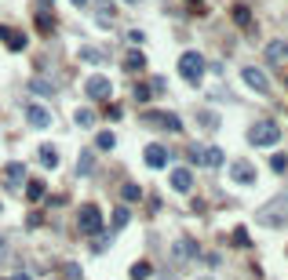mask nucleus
I'll return each instance as SVG.
<instances>
[{
	"label": "nucleus",
	"instance_id": "f257e3e1",
	"mask_svg": "<svg viewBox=\"0 0 288 280\" xmlns=\"http://www.w3.org/2000/svg\"><path fill=\"white\" fill-rule=\"evenodd\" d=\"M255 222L266 226V229H277L288 222V197H274L270 204H263L259 211H255Z\"/></svg>",
	"mask_w": 288,
	"mask_h": 280
},
{
	"label": "nucleus",
	"instance_id": "f03ea898",
	"mask_svg": "<svg viewBox=\"0 0 288 280\" xmlns=\"http://www.w3.org/2000/svg\"><path fill=\"white\" fill-rule=\"evenodd\" d=\"M277 138H281L277 120H255V128L248 131V142L252 146H277Z\"/></svg>",
	"mask_w": 288,
	"mask_h": 280
},
{
	"label": "nucleus",
	"instance_id": "7ed1b4c3",
	"mask_svg": "<svg viewBox=\"0 0 288 280\" xmlns=\"http://www.w3.org/2000/svg\"><path fill=\"white\" fill-rule=\"evenodd\" d=\"M179 73H183L186 84H201V76H204V58L197 55V51H183V58H179Z\"/></svg>",
	"mask_w": 288,
	"mask_h": 280
},
{
	"label": "nucleus",
	"instance_id": "20e7f679",
	"mask_svg": "<svg viewBox=\"0 0 288 280\" xmlns=\"http://www.w3.org/2000/svg\"><path fill=\"white\" fill-rule=\"evenodd\" d=\"M77 226H81V233L95 237V233L102 229V211H99L95 204H84V208H81V215H77Z\"/></svg>",
	"mask_w": 288,
	"mask_h": 280
},
{
	"label": "nucleus",
	"instance_id": "39448f33",
	"mask_svg": "<svg viewBox=\"0 0 288 280\" xmlns=\"http://www.w3.org/2000/svg\"><path fill=\"white\" fill-rule=\"evenodd\" d=\"M190 157H193V164H204V167H223V160H226L219 146H193Z\"/></svg>",
	"mask_w": 288,
	"mask_h": 280
},
{
	"label": "nucleus",
	"instance_id": "423d86ee",
	"mask_svg": "<svg viewBox=\"0 0 288 280\" xmlns=\"http://www.w3.org/2000/svg\"><path fill=\"white\" fill-rule=\"evenodd\" d=\"M241 76H245V84H248L252 91H259V95H266V91H270V80H266V73H263V69L245 66V69H241Z\"/></svg>",
	"mask_w": 288,
	"mask_h": 280
},
{
	"label": "nucleus",
	"instance_id": "0eeeda50",
	"mask_svg": "<svg viewBox=\"0 0 288 280\" xmlns=\"http://www.w3.org/2000/svg\"><path fill=\"white\" fill-rule=\"evenodd\" d=\"M26 120L33 124V128L44 131V128H51V110H44L40 102H29V106H26Z\"/></svg>",
	"mask_w": 288,
	"mask_h": 280
},
{
	"label": "nucleus",
	"instance_id": "6e6552de",
	"mask_svg": "<svg viewBox=\"0 0 288 280\" xmlns=\"http://www.w3.org/2000/svg\"><path fill=\"white\" fill-rule=\"evenodd\" d=\"M84 91H88V99H110L113 84H110V76H88Z\"/></svg>",
	"mask_w": 288,
	"mask_h": 280
},
{
	"label": "nucleus",
	"instance_id": "1a4fd4ad",
	"mask_svg": "<svg viewBox=\"0 0 288 280\" xmlns=\"http://www.w3.org/2000/svg\"><path fill=\"white\" fill-rule=\"evenodd\" d=\"M190 185H193V171L190 167H175L172 171V190L175 193H190Z\"/></svg>",
	"mask_w": 288,
	"mask_h": 280
},
{
	"label": "nucleus",
	"instance_id": "9d476101",
	"mask_svg": "<svg viewBox=\"0 0 288 280\" xmlns=\"http://www.w3.org/2000/svg\"><path fill=\"white\" fill-rule=\"evenodd\" d=\"M0 40H4L11 51H26V37H22V33H15L11 26H0Z\"/></svg>",
	"mask_w": 288,
	"mask_h": 280
},
{
	"label": "nucleus",
	"instance_id": "9b49d317",
	"mask_svg": "<svg viewBox=\"0 0 288 280\" xmlns=\"http://www.w3.org/2000/svg\"><path fill=\"white\" fill-rule=\"evenodd\" d=\"M142 157H146V164H150V167H164V164H168V149L154 142V146H146Z\"/></svg>",
	"mask_w": 288,
	"mask_h": 280
},
{
	"label": "nucleus",
	"instance_id": "f8f14e48",
	"mask_svg": "<svg viewBox=\"0 0 288 280\" xmlns=\"http://www.w3.org/2000/svg\"><path fill=\"white\" fill-rule=\"evenodd\" d=\"M230 175H234V182H241V185H252V182H255V171H252V164H245V160H237V164L230 167Z\"/></svg>",
	"mask_w": 288,
	"mask_h": 280
},
{
	"label": "nucleus",
	"instance_id": "ddd939ff",
	"mask_svg": "<svg viewBox=\"0 0 288 280\" xmlns=\"http://www.w3.org/2000/svg\"><path fill=\"white\" fill-rule=\"evenodd\" d=\"M77 58H81V62H92V66H99V62H106V55H102L99 48H92V44H84V48L77 51Z\"/></svg>",
	"mask_w": 288,
	"mask_h": 280
},
{
	"label": "nucleus",
	"instance_id": "4468645a",
	"mask_svg": "<svg viewBox=\"0 0 288 280\" xmlns=\"http://www.w3.org/2000/svg\"><path fill=\"white\" fill-rule=\"evenodd\" d=\"M77 171H81V175H92V171H95V157H92V149H84L81 157H77Z\"/></svg>",
	"mask_w": 288,
	"mask_h": 280
},
{
	"label": "nucleus",
	"instance_id": "2eb2a0df",
	"mask_svg": "<svg viewBox=\"0 0 288 280\" xmlns=\"http://www.w3.org/2000/svg\"><path fill=\"white\" fill-rule=\"evenodd\" d=\"M120 197H124L128 204H135V200H142V190L135 182H124V185H120Z\"/></svg>",
	"mask_w": 288,
	"mask_h": 280
},
{
	"label": "nucleus",
	"instance_id": "dca6fc26",
	"mask_svg": "<svg viewBox=\"0 0 288 280\" xmlns=\"http://www.w3.org/2000/svg\"><path fill=\"white\" fill-rule=\"evenodd\" d=\"M26 178V167L19 164V160H15V164H8V185H19Z\"/></svg>",
	"mask_w": 288,
	"mask_h": 280
},
{
	"label": "nucleus",
	"instance_id": "f3484780",
	"mask_svg": "<svg viewBox=\"0 0 288 280\" xmlns=\"http://www.w3.org/2000/svg\"><path fill=\"white\" fill-rule=\"evenodd\" d=\"M117 146V135L113 131H99L95 135V149H113Z\"/></svg>",
	"mask_w": 288,
	"mask_h": 280
},
{
	"label": "nucleus",
	"instance_id": "a211bd4d",
	"mask_svg": "<svg viewBox=\"0 0 288 280\" xmlns=\"http://www.w3.org/2000/svg\"><path fill=\"white\" fill-rule=\"evenodd\" d=\"M73 120H77V128H95V113L92 110H77Z\"/></svg>",
	"mask_w": 288,
	"mask_h": 280
},
{
	"label": "nucleus",
	"instance_id": "6ab92c4d",
	"mask_svg": "<svg viewBox=\"0 0 288 280\" xmlns=\"http://www.w3.org/2000/svg\"><path fill=\"white\" fill-rule=\"evenodd\" d=\"M142 66H146V58H142V51H131V55L124 58V69H128V73H135V69H142Z\"/></svg>",
	"mask_w": 288,
	"mask_h": 280
},
{
	"label": "nucleus",
	"instance_id": "aec40b11",
	"mask_svg": "<svg viewBox=\"0 0 288 280\" xmlns=\"http://www.w3.org/2000/svg\"><path fill=\"white\" fill-rule=\"evenodd\" d=\"M234 22H237V26H252V11H248L245 4H237V8H234Z\"/></svg>",
	"mask_w": 288,
	"mask_h": 280
},
{
	"label": "nucleus",
	"instance_id": "412c9836",
	"mask_svg": "<svg viewBox=\"0 0 288 280\" xmlns=\"http://www.w3.org/2000/svg\"><path fill=\"white\" fill-rule=\"evenodd\" d=\"M40 197H44V182H37V178L26 182V200H40Z\"/></svg>",
	"mask_w": 288,
	"mask_h": 280
},
{
	"label": "nucleus",
	"instance_id": "4be33fe9",
	"mask_svg": "<svg viewBox=\"0 0 288 280\" xmlns=\"http://www.w3.org/2000/svg\"><path fill=\"white\" fill-rule=\"evenodd\" d=\"M37 29H40V33H51V29H55V19H51L48 11H40V15H37Z\"/></svg>",
	"mask_w": 288,
	"mask_h": 280
},
{
	"label": "nucleus",
	"instance_id": "5701e85b",
	"mask_svg": "<svg viewBox=\"0 0 288 280\" xmlns=\"http://www.w3.org/2000/svg\"><path fill=\"white\" fill-rule=\"evenodd\" d=\"M29 91H33V95H51L55 87H51L48 80H40V76H37V80H29Z\"/></svg>",
	"mask_w": 288,
	"mask_h": 280
},
{
	"label": "nucleus",
	"instance_id": "b1692460",
	"mask_svg": "<svg viewBox=\"0 0 288 280\" xmlns=\"http://www.w3.org/2000/svg\"><path fill=\"white\" fill-rule=\"evenodd\" d=\"M40 160L48 164V167H55V164H58V153H55L51 146H40Z\"/></svg>",
	"mask_w": 288,
	"mask_h": 280
},
{
	"label": "nucleus",
	"instance_id": "393cba45",
	"mask_svg": "<svg viewBox=\"0 0 288 280\" xmlns=\"http://www.w3.org/2000/svg\"><path fill=\"white\" fill-rule=\"evenodd\" d=\"M150 276V266H146V262H135V266H131V280H146Z\"/></svg>",
	"mask_w": 288,
	"mask_h": 280
},
{
	"label": "nucleus",
	"instance_id": "a878e982",
	"mask_svg": "<svg viewBox=\"0 0 288 280\" xmlns=\"http://www.w3.org/2000/svg\"><path fill=\"white\" fill-rule=\"evenodd\" d=\"M281 55H284V51H281V40H274V44H266V58H270V62H277Z\"/></svg>",
	"mask_w": 288,
	"mask_h": 280
},
{
	"label": "nucleus",
	"instance_id": "bb28decb",
	"mask_svg": "<svg viewBox=\"0 0 288 280\" xmlns=\"http://www.w3.org/2000/svg\"><path fill=\"white\" fill-rule=\"evenodd\" d=\"M270 167H274V171H284V167H288V157H284V153H274V160H270Z\"/></svg>",
	"mask_w": 288,
	"mask_h": 280
},
{
	"label": "nucleus",
	"instance_id": "cd10ccee",
	"mask_svg": "<svg viewBox=\"0 0 288 280\" xmlns=\"http://www.w3.org/2000/svg\"><path fill=\"white\" fill-rule=\"evenodd\" d=\"M150 95H154V91H150L146 84H135V102H146Z\"/></svg>",
	"mask_w": 288,
	"mask_h": 280
},
{
	"label": "nucleus",
	"instance_id": "c85d7f7f",
	"mask_svg": "<svg viewBox=\"0 0 288 280\" xmlns=\"http://www.w3.org/2000/svg\"><path fill=\"white\" fill-rule=\"evenodd\" d=\"M113 222H117V226H128V208H117V211H113Z\"/></svg>",
	"mask_w": 288,
	"mask_h": 280
},
{
	"label": "nucleus",
	"instance_id": "c756f323",
	"mask_svg": "<svg viewBox=\"0 0 288 280\" xmlns=\"http://www.w3.org/2000/svg\"><path fill=\"white\" fill-rule=\"evenodd\" d=\"M234 244L237 247H248V233L245 229H234Z\"/></svg>",
	"mask_w": 288,
	"mask_h": 280
},
{
	"label": "nucleus",
	"instance_id": "7c9ffc66",
	"mask_svg": "<svg viewBox=\"0 0 288 280\" xmlns=\"http://www.w3.org/2000/svg\"><path fill=\"white\" fill-rule=\"evenodd\" d=\"M201 124H204V128H215V124H219V117H215V113H208V110H204V113H201Z\"/></svg>",
	"mask_w": 288,
	"mask_h": 280
},
{
	"label": "nucleus",
	"instance_id": "2f4dec72",
	"mask_svg": "<svg viewBox=\"0 0 288 280\" xmlns=\"http://www.w3.org/2000/svg\"><path fill=\"white\" fill-rule=\"evenodd\" d=\"M26 222H29V229H37V226H44V215H40V211H33Z\"/></svg>",
	"mask_w": 288,
	"mask_h": 280
},
{
	"label": "nucleus",
	"instance_id": "473e14b6",
	"mask_svg": "<svg viewBox=\"0 0 288 280\" xmlns=\"http://www.w3.org/2000/svg\"><path fill=\"white\" fill-rule=\"evenodd\" d=\"M66 276L69 280H81V266H77V262H69V266H66Z\"/></svg>",
	"mask_w": 288,
	"mask_h": 280
},
{
	"label": "nucleus",
	"instance_id": "72a5a7b5",
	"mask_svg": "<svg viewBox=\"0 0 288 280\" xmlns=\"http://www.w3.org/2000/svg\"><path fill=\"white\" fill-rule=\"evenodd\" d=\"M95 19H99V26H110V22H113V11H99Z\"/></svg>",
	"mask_w": 288,
	"mask_h": 280
},
{
	"label": "nucleus",
	"instance_id": "f704fd0d",
	"mask_svg": "<svg viewBox=\"0 0 288 280\" xmlns=\"http://www.w3.org/2000/svg\"><path fill=\"white\" fill-rule=\"evenodd\" d=\"M73 4H77V8H88V4H92V0H73Z\"/></svg>",
	"mask_w": 288,
	"mask_h": 280
},
{
	"label": "nucleus",
	"instance_id": "c9c22d12",
	"mask_svg": "<svg viewBox=\"0 0 288 280\" xmlns=\"http://www.w3.org/2000/svg\"><path fill=\"white\" fill-rule=\"evenodd\" d=\"M37 4H40V8H51V4H55V0H37Z\"/></svg>",
	"mask_w": 288,
	"mask_h": 280
},
{
	"label": "nucleus",
	"instance_id": "e433bc0d",
	"mask_svg": "<svg viewBox=\"0 0 288 280\" xmlns=\"http://www.w3.org/2000/svg\"><path fill=\"white\" fill-rule=\"evenodd\" d=\"M4 247H8V244H4V237H0V255H4Z\"/></svg>",
	"mask_w": 288,
	"mask_h": 280
},
{
	"label": "nucleus",
	"instance_id": "4c0bfd02",
	"mask_svg": "<svg viewBox=\"0 0 288 280\" xmlns=\"http://www.w3.org/2000/svg\"><path fill=\"white\" fill-rule=\"evenodd\" d=\"M15 280H33V276H26V273H22V276H15Z\"/></svg>",
	"mask_w": 288,
	"mask_h": 280
},
{
	"label": "nucleus",
	"instance_id": "58836bf2",
	"mask_svg": "<svg viewBox=\"0 0 288 280\" xmlns=\"http://www.w3.org/2000/svg\"><path fill=\"white\" fill-rule=\"evenodd\" d=\"M281 51H284V55H288V44H281Z\"/></svg>",
	"mask_w": 288,
	"mask_h": 280
},
{
	"label": "nucleus",
	"instance_id": "ea45409f",
	"mask_svg": "<svg viewBox=\"0 0 288 280\" xmlns=\"http://www.w3.org/2000/svg\"><path fill=\"white\" fill-rule=\"evenodd\" d=\"M128 4H139V0H128Z\"/></svg>",
	"mask_w": 288,
	"mask_h": 280
},
{
	"label": "nucleus",
	"instance_id": "a19ab883",
	"mask_svg": "<svg viewBox=\"0 0 288 280\" xmlns=\"http://www.w3.org/2000/svg\"><path fill=\"white\" fill-rule=\"evenodd\" d=\"M190 4H201V0H190Z\"/></svg>",
	"mask_w": 288,
	"mask_h": 280
},
{
	"label": "nucleus",
	"instance_id": "79ce46f5",
	"mask_svg": "<svg viewBox=\"0 0 288 280\" xmlns=\"http://www.w3.org/2000/svg\"><path fill=\"white\" fill-rule=\"evenodd\" d=\"M201 280H211V276H201Z\"/></svg>",
	"mask_w": 288,
	"mask_h": 280
}]
</instances>
